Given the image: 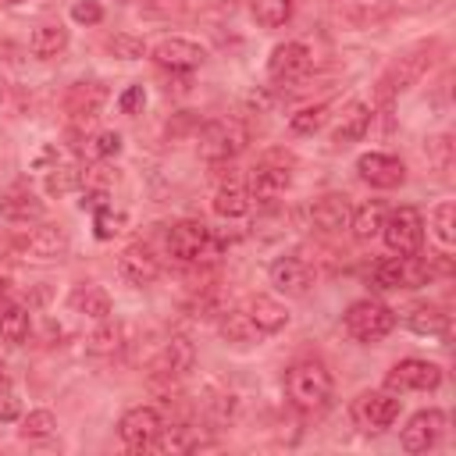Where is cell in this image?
<instances>
[{
    "mask_svg": "<svg viewBox=\"0 0 456 456\" xmlns=\"http://www.w3.org/2000/svg\"><path fill=\"white\" fill-rule=\"evenodd\" d=\"M285 395L296 410L303 413H321L331 395H335V381H331V370L321 363V360H296L289 370H285Z\"/></svg>",
    "mask_w": 456,
    "mask_h": 456,
    "instance_id": "1",
    "label": "cell"
},
{
    "mask_svg": "<svg viewBox=\"0 0 456 456\" xmlns=\"http://www.w3.org/2000/svg\"><path fill=\"white\" fill-rule=\"evenodd\" d=\"M431 50H435V43H417V46L403 50V53L381 71L378 89H374V100H378L381 107H388L399 93L413 89V86L424 78V71L431 68Z\"/></svg>",
    "mask_w": 456,
    "mask_h": 456,
    "instance_id": "2",
    "label": "cell"
},
{
    "mask_svg": "<svg viewBox=\"0 0 456 456\" xmlns=\"http://www.w3.org/2000/svg\"><path fill=\"white\" fill-rule=\"evenodd\" d=\"M292 153H285V150H267L256 164H253V171H249V200H256V203H274L285 189H289V182H292Z\"/></svg>",
    "mask_w": 456,
    "mask_h": 456,
    "instance_id": "3",
    "label": "cell"
},
{
    "mask_svg": "<svg viewBox=\"0 0 456 456\" xmlns=\"http://www.w3.org/2000/svg\"><path fill=\"white\" fill-rule=\"evenodd\" d=\"M246 142H249V128L239 118H214V121H207L200 128V142L196 146H200L203 160L221 164V160H232L235 153H242Z\"/></svg>",
    "mask_w": 456,
    "mask_h": 456,
    "instance_id": "4",
    "label": "cell"
},
{
    "mask_svg": "<svg viewBox=\"0 0 456 456\" xmlns=\"http://www.w3.org/2000/svg\"><path fill=\"white\" fill-rule=\"evenodd\" d=\"M435 278V267H431V260H417V253L413 256H381L374 267H370V281H374V289H413V285H424V281H431Z\"/></svg>",
    "mask_w": 456,
    "mask_h": 456,
    "instance_id": "5",
    "label": "cell"
},
{
    "mask_svg": "<svg viewBox=\"0 0 456 456\" xmlns=\"http://www.w3.org/2000/svg\"><path fill=\"white\" fill-rule=\"evenodd\" d=\"M342 324L356 342H381L395 328V310L378 299H356V303H349Z\"/></svg>",
    "mask_w": 456,
    "mask_h": 456,
    "instance_id": "6",
    "label": "cell"
},
{
    "mask_svg": "<svg viewBox=\"0 0 456 456\" xmlns=\"http://www.w3.org/2000/svg\"><path fill=\"white\" fill-rule=\"evenodd\" d=\"M399 406H403V399L395 395V392H360L353 403H349V420L363 431V435H378V431H385V428H392L395 424V417H399Z\"/></svg>",
    "mask_w": 456,
    "mask_h": 456,
    "instance_id": "7",
    "label": "cell"
},
{
    "mask_svg": "<svg viewBox=\"0 0 456 456\" xmlns=\"http://www.w3.org/2000/svg\"><path fill=\"white\" fill-rule=\"evenodd\" d=\"M381 235H385V246L399 256H413L420 253L424 246V217L417 207H395L392 214H385V224H381Z\"/></svg>",
    "mask_w": 456,
    "mask_h": 456,
    "instance_id": "8",
    "label": "cell"
},
{
    "mask_svg": "<svg viewBox=\"0 0 456 456\" xmlns=\"http://www.w3.org/2000/svg\"><path fill=\"white\" fill-rule=\"evenodd\" d=\"M14 249L25 260H36V264H61L71 249V239L57 224H36V228H28L25 235L14 239Z\"/></svg>",
    "mask_w": 456,
    "mask_h": 456,
    "instance_id": "9",
    "label": "cell"
},
{
    "mask_svg": "<svg viewBox=\"0 0 456 456\" xmlns=\"http://www.w3.org/2000/svg\"><path fill=\"white\" fill-rule=\"evenodd\" d=\"M442 385V367L420 356H406L399 360L388 374H385V388L388 392H435Z\"/></svg>",
    "mask_w": 456,
    "mask_h": 456,
    "instance_id": "10",
    "label": "cell"
},
{
    "mask_svg": "<svg viewBox=\"0 0 456 456\" xmlns=\"http://www.w3.org/2000/svg\"><path fill=\"white\" fill-rule=\"evenodd\" d=\"M314 68V53L306 43L299 39H289V43H278L267 57V78L278 82V86H292L299 78H306Z\"/></svg>",
    "mask_w": 456,
    "mask_h": 456,
    "instance_id": "11",
    "label": "cell"
},
{
    "mask_svg": "<svg viewBox=\"0 0 456 456\" xmlns=\"http://www.w3.org/2000/svg\"><path fill=\"white\" fill-rule=\"evenodd\" d=\"M160 424H164V420H160V413H157L153 406H132V410H125L121 420H118V438L125 442V449L146 452L150 442L157 438Z\"/></svg>",
    "mask_w": 456,
    "mask_h": 456,
    "instance_id": "12",
    "label": "cell"
},
{
    "mask_svg": "<svg viewBox=\"0 0 456 456\" xmlns=\"http://www.w3.org/2000/svg\"><path fill=\"white\" fill-rule=\"evenodd\" d=\"M445 424H449L445 410H420L406 420V428L399 431V442H403L406 452H428L445 435Z\"/></svg>",
    "mask_w": 456,
    "mask_h": 456,
    "instance_id": "13",
    "label": "cell"
},
{
    "mask_svg": "<svg viewBox=\"0 0 456 456\" xmlns=\"http://www.w3.org/2000/svg\"><path fill=\"white\" fill-rule=\"evenodd\" d=\"M356 175L370 185V189H395L406 182V164L392 153H381V150H370V153H360L356 157Z\"/></svg>",
    "mask_w": 456,
    "mask_h": 456,
    "instance_id": "14",
    "label": "cell"
},
{
    "mask_svg": "<svg viewBox=\"0 0 456 456\" xmlns=\"http://www.w3.org/2000/svg\"><path fill=\"white\" fill-rule=\"evenodd\" d=\"M207 242H210V228L196 217H185V221H175L171 232H167V253L182 264L189 260H200L207 253Z\"/></svg>",
    "mask_w": 456,
    "mask_h": 456,
    "instance_id": "15",
    "label": "cell"
},
{
    "mask_svg": "<svg viewBox=\"0 0 456 456\" xmlns=\"http://www.w3.org/2000/svg\"><path fill=\"white\" fill-rule=\"evenodd\" d=\"M150 57H153L160 68H171V71H192V68H200V64L207 61V50H203L196 39L167 36V39H160V43L150 50Z\"/></svg>",
    "mask_w": 456,
    "mask_h": 456,
    "instance_id": "16",
    "label": "cell"
},
{
    "mask_svg": "<svg viewBox=\"0 0 456 456\" xmlns=\"http://www.w3.org/2000/svg\"><path fill=\"white\" fill-rule=\"evenodd\" d=\"M118 274L128 281V285H150L160 278V256L146 246V242H132L121 249L118 256Z\"/></svg>",
    "mask_w": 456,
    "mask_h": 456,
    "instance_id": "17",
    "label": "cell"
},
{
    "mask_svg": "<svg viewBox=\"0 0 456 456\" xmlns=\"http://www.w3.org/2000/svg\"><path fill=\"white\" fill-rule=\"evenodd\" d=\"M267 278H271L274 292H281V296H306L314 285V267L299 256H278L271 264Z\"/></svg>",
    "mask_w": 456,
    "mask_h": 456,
    "instance_id": "18",
    "label": "cell"
},
{
    "mask_svg": "<svg viewBox=\"0 0 456 456\" xmlns=\"http://www.w3.org/2000/svg\"><path fill=\"white\" fill-rule=\"evenodd\" d=\"M192 367H196V346L185 335H171L153 360V374H164V378H182Z\"/></svg>",
    "mask_w": 456,
    "mask_h": 456,
    "instance_id": "19",
    "label": "cell"
},
{
    "mask_svg": "<svg viewBox=\"0 0 456 456\" xmlns=\"http://www.w3.org/2000/svg\"><path fill=\"white\" fill-rule=\"evenodd\" d=\"M107 103V89L103 82H75L68 93H64V110L75 118V121H93Z\"/></svg>",
    "mask_w": 456,
    "mask_h": 456,
    "instance_id": "20",
    "label": "cell"
},
{
    "mask_svg": "<svg viewBox=\"0 0 456 456\" xmlns=\"http://www.w3.org/2000/svg\"><path fill=\"white\" fill-rule=\"evenodd\" d=\"M370 121H374V110L367 107V103H360V100H353V103H346L342 107V114L335 118V128H331V139L338 142V146H349V142H360L367 132H370Z\"/></svg>",
    "mask_w": 456,
    "mask_h": 456,
    "instance_id": "21",
    "label": "cell"
},
{
    "mask_svg": "<svg viewBox=\"0 0 456 456\" xmlns=\"http://www.w3.org/2000/svg\"><path fill=\"white\" fill-rule=\"evenodd\" d=\"M246 314H249V321L256 324L260 335H278L289 324L285 303H278L274 296H264V292H256V296L246 299Z\"/></svg>",
    "mask_w": 456,
    "mask_h": 456,
    "instance_id": "22",
    "label": "cell"
},
{
    "mask_svg": "<svg viewBox=\"0 0 456 456\" xmlns=\"http://www.w3.org/2000/svg\"><path fill=\"white\" fill-rule=\"evenodd\" d=\"M349 214H353L349 200L338 192H328L310 207V224L321 232H342V228H349Z\"/></svg>",
    "mask_w": 456,
    "mask_h": 456,
    "instance_id": "23",
    "label": "cell"
},
{
    "mask_svg": "<svg viewBox=\"0 0 456 456\" xmlns=\"http://www.w3.org/2000/svg\"><path fill=\"white\" fill-rule=\"evenodd\" d=\"M68 303H71L75 314H82V317H89V321H107V317H110V296H107V289H100V285H78Z\"/></svg>",
    "mask_w": 456,
    "mask_h": 456,
    "instance_id": "24",
    "label": "cell"
},
{
    "mask_svg": "<svg viewBox=\"0 0 456 456\" xmlns=\"http://www.w3.org/2000/svg\"><path fill=\"white\" fill-rule=\"evenodd\" d=\"M249 203H253L249 192H246L242 185H235V182L217 185V192H214V200H210L214 214L224 217V221H239V217H246V214H249Z\"/></svg>",
    "mask_w": 456,
    "mask_h": 456,
    "instance_id": "25",
    "label": "cell"
},
{
    "mask_svg": "<svg viewBox=\"0 0 456 456\" xmlns=\"http://www.w3.org/2000/svg\"><path fill=\"white\" fill-rule=\"evenodd\" d=\"M0 217L11 224H28L43 217V200H36L32 192H11L0 200Z\"/></svg>",
    "mask_w": 456,
    "mask_h": 456,
    "instance_id": "26",
    "label": "cell"
},
{
    "mask_svg": "<svg viewBox=\"0 0 456 456\" xmlns=\"http://www.w3.org/2000/svg\"><path fill=\"white\" fill-rule=\"evenodd\" d=\"M64 46H68V28L64 25H36L32 28V36H28V50L36 53V57H57V53H64Z\"/></svg>",
    "mask_w": 456,
    "mask_h": 456,
    "instance_id": "27",
    "label": "cell"
},
{
    "mask_svg": "<svg viewBox=\"0 0 456 456\" xmlns=\"http://www.w3.org/2000/svg\"><path fill=\"white\" fill-rule=\"evenodd\" d=\"M381 224H385V203L381 200H367L349 214V228L356 239H374L381 232Z\"/></svg>",
    "mask_w": 456,
    "mask_h": 456,
    "instance_id": "28",
    "label": "cell"
},
{
    "mask_svg": "<svg viewBox=\"0 0 456 456\" xmlns=\"http://www.w3.org/2000/svg\"><path fill=\"white\" fill-rule=\"evenodd\" d=\"M406 328L417 331V335H445L449 317L431 303H417V306L406 310Z\"/></svg>",
    "mask_w": 456,
    "mask_h": 456,
    "instance_id": "29",
    "label": "cell"
},
{
    "mask_svg": "<svg viewBox=\"0 0 456 456\" xmlns=\"http://www.w3.org/2000/svg\"><path fill=\"white\" fill-rule=\"evenodd\" d=\"M28 331H32V317L25 306H4L0 310V338L7 346H21L28 342Z\"/></svg>",
    "mask_w": 456,
    "mask_h": 456,
    "instance_id": "30",
    "label": "cell"
},
{
    "mask_svg": "<svg viewBox=\"0 0 456 456\" xmlns=\"http://www.w3.org/2000/svg\"><path fill=\"white\" fill-rule=\"evenodd\" d=\"M121 338H125V328L107 317V321H100V328L86 338V353H93V356H110V353L121 349Z\"/></svg>",
    "mask_w": 456,
    "mask_h": 456,
    "instance_id": "31",
    "label": "cell"
},
{
    "mask_svg": "<svg viewBox=\"0 0 456 456\" xmlns=\"http://www.w3.org/2000/svg\"><path fill=\"white\" fill-rule=\"evenodd\" d=\"M221 331H224V338L235 342V346H249V342L260 338V331H256V324L249 321L246 310H232V314H224V317H221Z\"/></svg>",
    "mask_w": 456,
    "mask_h": 456,
    "instance_id": "32",
    "label": "cell"
},
{
    "mask_svg": "<svg viewBox=\"0 0 456 456\" xmlns=\"http://www.w3.org/2000/svg\"><path fill=\"white\" fill-rule=\"evenodd\" d=\"M292 7H296V0H249V11H253V18H256L264 28L285 25V21L292 18Z\"/></svg>",
    "mask_w": 456,
    "mask_h": 456,
    "instance_id": "33",
    "label": "cell"
},
{
    "mask_svg": "<svg viewBox=\"0 0 456 456\" xmlns=\"http://www.w3.org/2000/svg\"><path fill=\"white\" fill-rule=\"evenodd\" d=\"M78 185H82V171H78L75 164H53V167L46 171V178H43V189H46L50 196L75 192Z\"/></svg>",
    "mask_w": 456,
    "mask_h": 456,
    "instance_id": "34",
    "label": "cell"
},
{
    "mask_svg": "<svg viewBox=\"0 0 456 456\" xmlns=\"http://www.w3.org/2000/svg\"><path fill=\"white\" fill-rule=\"evenodd\" d=\"M150 449H157V452H189V449H196V438H192L189 428H182V424H171V428L160 424V431H157V438L150 442Z\"/></svg>",
    "mask_w": 456,
    "mask_h": 456,
    "instance_id": "35",
    "label": "cell"
},
{
    "mask_svg": "<svg viewBox=\"0 0 456 456\" xmlns=\"http://www.w3.org/2000/svg\"><path fill=\"white\" fill-rule=\"evenodd\" d=\"M431 235L442 242V249H449L456 242V203H438L431 210Z\"/></svg>",
    "mask_w": 456,
    "mask_h": 456,
    "instance_id": "36",
    "label": "cell"
},
{
    "mask_svg": "<svg viewBox=\"0 0 456 456\" xmlns=\"http://www.w3.org/2000/svg\"><path fill=\"white\" fill-rule=\"evenodd\" d=\"M21 438H28V442H39V438H50L53 431H57V417L50 413V410H28L25 417H21Z\"/></svg>",
    "mask_w": 456,
    "mask_h": 456,
    "instance_id": "37",
    "label": "cell"
},
{
    "mask_svg": "<svg viewBox=\"0 0 456 456\" xmlns=\"http://www.w3.org/2000/svg\"><path fill=\"white\" fill-rule=\"evenodd\" d=\"M324 118H328V107H324V103H310V107H299V110L289 118V128H292L296 135H314V132L324 125Z\"/></svg>",
    "mask_w": 456,
    "mask_h": 456,
    "instance_id": "38",
    "label": "cell"
},
{
    "mask_svg": "<svg viewBox=\"0 0 456 456\" xmlns=\"http://www.w3.org/2000/svg\"><path fill=\"white\" fill-rule=\"evenodd\" d=\"M107 50L114 53V57H121V61H139L142 53H146V43L142 39H135V36H114V39H107Z\"/></svg>",
    "mask_w": 456,
    "mask_h": 456,
    "instance_id": "39",
    "label": "cell"
},
{
    "mask_svg": "<svg viewBox=\"0 0 456 456\" xmlns=\"http://www.w3.org/2000/svg\"><path fill=\"white\" fill-rule=\"evenodd\" d=\"M121 214H114L110 207H103V210H96L93 214V228H96V239H114L118 232H121Z\"/></svg>",
    "mask_w": 456,
    "mask_h": 456,
    "instance_id": "40",
    "label": "cell"
},
{
    "mask_svg": "<svg viewBox=\"0 0 456 456\" xmlns=\"http://www.w3.org/2000/svg\"><path fill=\"white\" fill-rule=\"evenodd\" d=\"M71 21H78V25H100L103 21V7L96 0H75L71 4Z\"/></svg>",
    "mask_w": 456,
    "mask_h": 456,
    "instance_id": "41",
    "label": "cell"
},
{
    "mask_svg": "<svg viewBox=\"0 0 456 456\" xmlns=\"http://www.w3.org/2000/svg\"><path fill=\"white\" fill-rule=\"evenodd\" d=\"M121 153V135L118 132H100L96 139H93V157H100V160H110V157H118Z\"/></svg>",
    "mask_w": 456,
    "mask_h": 456,
    "instance_id": "42",
    "label": "cell"
},
{
    "mask_svg": "<svg viewBox=\"0 0 456 456\" xmlns=\"http://www.w3.org/2000/svg\"><path fill=\"white\" fill-rule=\"evenodd\" d=\"M142 103H146V89H142V86H128V89L118 96L121 114H139V110H142Z\"/></svg>",
    "mask_w": 456,
    "mask_h": 456,
    "instance_id": "43",
    "label": "cell"
},
{
    "mask_svg": "<svg viewBox=\"0 0 456 456\" xmlns=\"http://www.w3.org/2000/svg\"><path fill=\"white\" fill-rule=\"evenodd\" d=\"M107 200H110V196H107V189H86V192H82V200H78V207H82V210H89V214H96V210L110 207Z\"/></svg>",
    "mask_w": 456,
    "mask_h": 456,
    "instance_id": "44",
    "label": "cell"
},
{
    "mask_svg": "<svg viewBox=\"0 0 456 456\" xmlns=\"http://www.w3.org/2000/svg\"><path fill=\"white\" fill-rule=\"evenodd\" d=\"M14 417H18V399H14V395H7V399H4V406H0V420L7 424V420H14Z\"/></svg>",
    "mask_w": 456,
    "mask_h": 456,
    "instance_id": "45",
    "label": "cell"
},
{
    "mask_svg": "<svg viewBox=\"0 0 456 456\" xmlns=\"http://www.w3.org/2000/svg\"><path fill=\"white\" fill-rule=\"evenodd\" d=\"M7 385V367H4V360H0V388Z\"/></svg>",
    "mask_w": 456,
    "mask_h": 456,
    "instance_id": "46",
    "label": "cell"
},
{
    "mask_svg": "<svg viewBox=\"0 0 456 456\" xmlns=\"http://www.w3.org/2000/svg\"><path fill=\"white\" fill-rule=\"evenodd\" d=\"M7 4H25V0H7Z\"/></svg>",
    "mask_w": 456,
    "mask_h": 456,
    "instance_id": "47",
    "label": "cell"
}]
</instances>
